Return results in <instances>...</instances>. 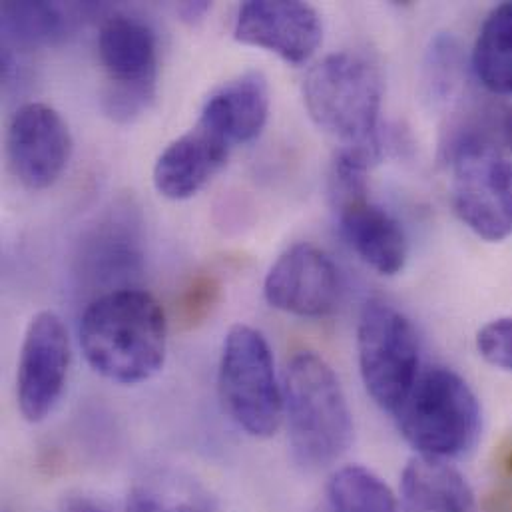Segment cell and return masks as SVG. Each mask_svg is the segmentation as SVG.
<instances>
[{"mask_svg": "<svg viewBox=\"0 0 512 512\" xmlns=\"http://www.w3.org/2000/svg\"><path fill=\"white\" fill-rule=\"evenodd\" d=\"M303 104L313 124L339 144L337 156L373 168L383 156V76L365 54L341 50L309 68Z\"/></svg>", "mask_w": 512, "mask_h": 512, "instance_id": "6da1fadb", "label": "cell"}, {"mask_svg": "<svg viewBox=\"0 0 512 512\" xmlns=\"http://www.w3.org/2000/svg\"><path fill=\"white\" fill-rule=\"evenodd\" d=\"M78 337L84 359L98 375L120 385H138L166 363L168 317L148 291L118 287L84 309Z\"/></svg>", "mask_w": 512, "mask_h": 512, "instance_id": "7a4b0ae2", "label": "cell"}, {"mask_svg": "<svg viewBox=\"0 0 512 512\" xmlns=\"http://www.w3.org/2000/svg\"><path fill=\"white\" fill-rule=\"evenodd\" d=\"M283 419L295 463L319 471L337 463L353 441V415L331 365L313 351L297 353L283 379Z\"/></svg>", "mask_w": 512, "mask_h": 512, "instance_id": "3957f363", "label": "cell"}, {"mask_svg": "<svg viewBox=\"0 0 512 512\" xmlns=\"http://www.w3.org/2000/svg\"><path fill=\"white\" fill-rule=\"evenodd\" d=\"M407 445L427 459L453 461L475 449L483 431V411L471 385L449 367L419 373L395 411Z\"/></svg>", "mask_w": 512, "mask_h": 512, "instance_id": "277c9868", "label": "cell"}, {"mask_svg": "<svg viewBox=\"0 0 512 512\" xmlns=\"http://www.w3.org/2000/svg\"><path fill=\"white\" fill-rule=\"evenodd\" d=\"M451 200L459 220L481 240L512 234V154L483 132H461L449 146Z\"/></svg>", "mask_w": 512, "mask_h": 512, "instance_id": "5b68a950", "label": "cell"}, {"mask_svg": "<svg viewBox=\"0 0 512 512\" xmlns=\"http://www.w3.org/2000/svg\"><path fill=\"white\" fill-rule=\"evenodd\" d=\"M218 393L224 413L250 437L269 439L283 421V387L271 347L256 327L234 325L222 347Z\"/></svg>", "mask_w": 512, "mask_h": 512, "instance_id": "8992f818", "label": "cell"}, {"mask_svg": "<svg viewBox=\"0 0 512 512\" xmlns=\"http://www.w3.org/2000/svg\"><path fill=\"white\" fill-rule=\"evenodd\" d=\"M357 357L367 393L395 415L421 373V345L411 319L383 299H369L357 323Z\"/></svg>", "mask_w": 512, "mask_h": 512, "instance_id": "52a82bcc", "label": "cell"}, {"mask_svg": "<svg viewBox=\"0 0 512 512\" xmlns=\"http://www.w3.org/2000/svg\"><path fill=\"white\" fill-rule=\"evenodd\" d=\"M98 58L106 76L104 114L130 124L150 110L158 92V40L140 18L114 14L98 32Z\"/></svg>", "mask_w": 512, "mask_h": 512, "instance_id": "ba28073f", "label": "cell"}, {"mask_svg": "<svg viewBox=\"0 0 512 512\" xmlns=\"http://www.w3.org/2000/svg\"><path fill=\"white\" fill-rule=\"evenodd\" d=\"M369 168L337 156L329 176V198L349 248L379 275L403 271L409 244L401 224L369 196Z\"/></svg>", "mask_w": 512, "mask_h": 512, "instance_id": "9c48e42d", "label": "cell"}, {"mask_svg": "<svg viewBox=\"0 0 512 512\" xmlns=\"http://www.w3.org/2000/svg\"><path fill=\"white\" fill-rule=\"evenodd\" d=\"M72 363L70 335L54 311L36 313L20 345L16 403L28 423L44 421L58 405Z\"/></svg>", "mask_w": 512, "mask_h": 512, "instance_id": "30bf717a", "label": "cell"}, {"mask_svg": "<svg viewBox=\"0 0 512 512\" xmlns=\"http://www.w3.org/2000/svg\"><path fill=\"white\" fill-rule=\"evenodd\" d=\"M72 156V136L64 118L44 102L22 104L6 130V162L16 182L40 192L58 182Z\"/></svg>", "mask_w": 512, "mask_h": 512, "instance_id": "8fae6325", "label": "cell"}, {"mask_svg": "<svg viewBox=\"0 0 512 512\" xmlns=\"http://www.w3.org/2000/svg\"><path fill=\"white\" fill-rule=\"evenodd\" d=\"M263 295L277 311L319 319L339 307L343 277L327 252L311 244H295L269 267Z\"/></svg>", "mask_w": 512, "mask_h": 512, "instance_id": "7c38bea8", "label": "cell"}, {"mask_svg": "<svg viewBox=\"0 0 512 512\" xmlns=\"http://www.w3.org/2000/svg\"><path fill=\"white\" fill-rule=\"evenodd\" d=\"M234 38L273 52L287 64H305L323 42V20L307 2L250 0L238 10Z\"/></svg>", "mask_w": 512, "mask_h": 512, "instance_id": "4fadbf2b", "label": "cell"}, {"mask_svg": "<svg viewBox=\"0 0 512 512\" xmlns=\"http://www.w3.org/2000/svg\"><path fill=\"white\" fill-rule=\"evenodd\" d=\"M232 148L222 134L198 120L158 156L152 172L158 194L172 202L194 198L222 172Z\"/></svg>", "mask_w": 512, "mask_h": 512, "instance_id": "5bb4252c", "label": "cell"}, {"mask_svg": "<svg viewBox=\"0 0 512 512\" xmlns=\"http://www.w3.org/2000/svg\"><path fill=\"white\" fill-rule=\"evenodd\" d=\"M267 78L248 70L214 90L200 112V122L222 134L232 146L252 142L261 134L269 118Z\"/></svg>", "mask_w": 512, "mask_h": 512, "instance_id": "9a60e30c", "label": "cell"}, {"mask_svg": "<svg viewBox=\"0 0 512 512\" xmlns=\"http://www.w3.org/2000/svg\"><path fill=\"white\" fill-rule=\"evenodd\" d=\"M401 512H481L467 479L449 463L415 455L401 477Z\"/></svg>", "mask_w": 512, "mask_h": 512, "instance_id": "2e32d148", "label": "cell"}, {"mask_svg": "<svg viewBox=\"0 0 512 512\" xmlns=\"http://www.w3.org/2000/svg\"><path fill=\"white\" fill-rule=\"evenodd\" d=\"M471 68L485 90L495 96H512V2L495 6L483 20Z\"/></svg>", "mask_w": 512, "mask_h": 512, "instance_id": "e0dca14e", "label": "cell"}, {"mask_svg": "<svg viewBox=\"0 0 512 512\" xmlns=\"http://www.w3.org/2000/svg\"><path fill=\"white\" fill-rule=\"evenodd\" d=\"M126 512H222L216 497L192 477L180 473H152L134 483Z\"/></svg>", "mask_w": 512, "mask_h": 512, "instance_id": "ac0fdd59", "label": "cell"}, {"mask_svg": "<svg viewBox=\"0 0 512 512\" xmlns=\"http://www.w3.org/2000/svg\"><path fill=\"white\" fill-rule=\"evenodd\" d=\"M325 512H399L391 487L361 465L337 469L325 489Z\"/></svg>", "mask_w": 512, "mask_h": 512, "instance_id": "d6986e66", "label": "cell"}, {"mask_svg": "<svg viewBox=\"0 0 512 512\" xmlns=\"http://www.w3.org/2000/svg\"><path fill=\"white\" fill-rule=\"evenodd\" d=\"M0 16L6 42L26 50L52 46L68 32L64 10L52 2H6Z\"/></svg>", "mask_w": 512, "mask_h": 512, "instance_id": "ffe728a7", "label": "cell"}, {"mask_svg": "<svg viewBox=\"0 0 512 512\" xmlns=\"http://www.w3.org/2000/svg\"><path fill=\"white\" fill-rule=\"evenodd\" d=\"M465 76L461 46L451 34H437L427 48L421 70V94L433 108L445 106L459 92Z\"/></svg>", "mask_w": 512, "mask_h": 512, "instance_id": "44dd1931", "label": "cell"}, {"mask_svg": "<svg viewBox=\"0 0 512 512\" xmlns=\"http://www.w3.org/2000/svg\"><path fill=\"white\" fill-rule=\"evenodd\" d=\"M222 299V283L210 273H200L190 279L176 301V321L182 329L202 325Z\"/></svg>", "mask_w": 512, "mask_h": 512, "instance_id": "7402d4cb", "label": "cell"}, {"mask_svg": "<svg viewBox=\"0 0 512 512\" xmlns=\"http://www.w3.org/2000/svg\"><path fill=\"white\" fill-rule=\"evenodd\" d=\"M477 351L493 367L512 373V317H499L477 333Z\"/></svg>", "mask_w": 512, "mask_h": 512, "instance_id": "603a6c76", "label": "cell"}, {"mask_svg": "<svg viewBox=\"0 0 512 512\" xmlns=\"http://www.w3.org/2000/svg\"><path fill=\"white\" fill-rule=\"evenodd\" d=\"M60 509H62V512H116L112 507H108L104 501L94 499V497L84 495V493L66 495L62 499Z\"/></svg>", "mask_w": 512, "mask_h": 512, "instance_id": "cb8c5ba5", "label": "cell"}, {"mask_svg": "<svg viewBox=\"0 0 512 512\" xmlns=\"http://www.w3.org/2000/svg\"><path fill=\"white\" fill-rule=\"evenodd\" d=\"M210 8H212L210 2H182L178 4V14L182 16L184 22L194 24V22H200Z\"/></svg>", "mask_w": 512, "mask_h": 512, "instance_id": "d4e9b609", "label": "cell"}, {"mask_svg": "<svg viewBox=\"0 0 512 512\" xmlns=\"http://www.w3.org/2000/svg\"><path fill=\"white\" fill-rule=\"evenodd\" d=\"M503 132H505V138H507V142H509L512 150V110L507 112V116L503 120Z\"/></svg>", "mask_w": 512, "mask_h": 512, "instance_id": "484cf974", "label": "cell"}]
</instances>
